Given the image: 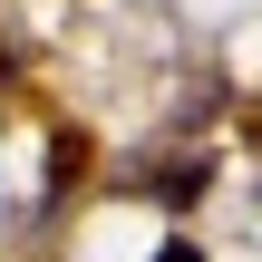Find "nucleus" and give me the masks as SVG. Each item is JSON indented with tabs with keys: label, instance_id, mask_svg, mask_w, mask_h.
<instances>
[{
	"label": "nucleus",
	"instance_id": "f03ea898",
	"mask_svg": "<svg viewBox=\"0 0 262 262\" xmlns=\"http://www.w3.org/2000/svg\"><path fill=\"white\" fill-rule=\"evenodd\" d=\"M78 175H88V136H78V126H68V136H58V146H49V194H68V185H78Z\"/></svg>",
	"mask_w": 262,
	"mask_h": 262
},
{
	"label": "nucleus",
	"instance_id": "7ed1b4c3",
	"mask_svg": "<svg viewBox=\"0 0 262 262\" xmlns=\"http://www.w3.org/2000/svg\"><path fill=\"white\" fill-rule=\"evenodd\" d=\"M156 262H204V253H194V243L175 233V243H156Z\"/></svg>",
	"mask_w": 262,
	"mask_h": 262
},
{
	"label": "nucleus",
	"instance_id": "20e7f679",
	"mask_svg": "<svg viewBox=\"0 0 262 262\" xmlns=\"http://www.w3.org/2000/svg\"><path fill=\"white\" fill-rule=\"evenodd\" d=\"M0 88H10V49H0Z\"/></svg>",
	"mask_w": 262,
	"mask_h": 262
},
{
	"label": "nucleus",
	"instance_id": "f257e3e1",
	"mask_svg": "<svg viewBox=\"0 0 262 262\" xmlns=\"http://www.w3.org/2000/svg\"><path fill=\"white\" fill-rule=\"evenodd\" d=\"M146 194H156V204H194V194H204V156H185V165H156V175H146Z\"/></svg>",
	"mask_w": 262,
	"mask_h": 262
}]
</instances>
